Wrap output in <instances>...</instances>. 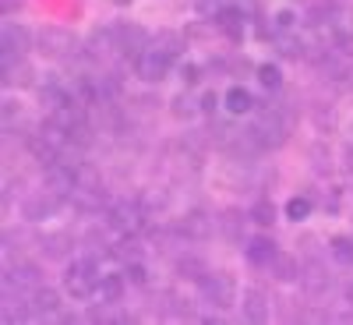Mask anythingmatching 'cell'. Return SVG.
Wrapping results in <instances>:
<instances>
[{
	"label": "cell",
	"instance_id": "1",
	"mask_svg": "<svg viewBox=\"0 0 353 325\" xmlns=\"http://www.w3.org/2000/svg\"><path fill=\"white\" fill-rule=\"evenodd\" d=\"M286 131H290V124H286V117L279 110H261L248 135H254V141L265 145V149H276V145L286 141Z\"/></svg>",
	"mask_w": 353,
	"mask_h": 325
},
{
	"label": "cell",
	"instance_id": "24",
	"mask_svg": "<svg viewBox=\"0 0 353 325\" xmlns=\"http://www.w3.org/2000/svg\"><path fill=\"white\" fill-rule=\"evenodd\" d=\"M251 219L258 223V226H269L272 219H276V209H272V201H254V209H251Z\"/></svg>",
	"mask_w": 353,
	"mask_h": 325
},
{
	"label": "cell",
	"instance_id": "4",
	"mask_svg": "<svg viewBox=\"0 0 353 325\" xmlns=\"http://www.w3.org/2000/svg\"><path fill=\"white\" fill-rule=\"evenodd\" d=\"M170 61H173V57L166 53V50H141L138 53V78L141 81H163L166 75H170Z\"/></svg>",
	"mask_w": 353,
	"mask_h": 325
},
{
	"label": "cell",
	"instance_id": "39",
	"mask_svg": "<svg viewBox=\"0 0 353 325\" xmlns=\"http://www.w3.org/2000/svg\"><path fill=\"white\" fill-rule=\"evenodd\" d=\"M350 135H353V124H350Z\"/></svg>",
	"mask_w": 353,
	"mask_h": 325
},
{
	"label": "cell",
	"instance_id": "35",
	"mask_svg": "<svg viewBox=\"0 0 353 325\" xmlns=\"http://www.w3.org/2000/svg\"><path fill=\"white\" fill-rule=\"evenodd\" d=\"M11 113L18 117V103H11V99H8V103H4V121H11Z\"/></svg>",
	"mask_w": 353,
	"mask_h": 325
},
{
	"label": "cell",
	"instance_id": "2",
	"mask_svg": "<svg viewBox=\"0 0 353 325\" xmlns=\"http://www.w3.org/2000/svg\"><path fill=\"white\" fill-rule=\"evenodd\" d=\"M96 286H99V276H96V262H92V258H81V262H74L71 269H68V276H64V290L71 293L74 301L92 297Z\"/></svg>",
	"mask_w": 353,
	"mask_h": 325
},
{
	"label": "cell",
	"instance_id": "27",
	"mask_svg": "<svg viewBox=\"0 0 353 325\" xmlns=\"http://www.w3.org/2000/svg\"><path fill=\"white\" fill-rule=\"evenodd\" d=\"M128 279H131L134 286H145V283H149V273H145L141 262H128Z\"/></svg>",
	"mask_w": 353,
	"mask_h": 325
},
{
	"label": "cell",
	"instance_id": "26",
	"mask_svg": "<svg viewBox=\"0 0 353 325\" xmlns=\"http://www.w3.org/2000/svg\"><path fill=\"white\" fill-rule=\"evenodd\" d=\"M176 269H181V273H184L188 279H201V276H205V265H201L198 258H191V255L176 262Z\"/></svg>",
	"mask_w": 353,
	"mask_h": 325
},
{
	"label": "cell",
	"instance_id": "34",
	"mask_svg": "<svg viewBox=\"0 0 353 325\" xmlns=\"http://www.w3.org/2000/svg\"><path fill=\"white\" fill-rule=\"evenodd\" d=\"M46 251H50V255H64V237H53Z\"/></svg>",
	"mask_w": 353,
	"mask_h": 325
},
{
	"label": "cell",
	"instance_id": "23",
	"mask_svg": "<svg viewBox=\"0 0 353 325\" xmlns=\"http://www.w3.org/2000/svg\"><path fill=\"white\" fill-rule=\"evenodd\" d=\"M184 233H191V237H205L209 233V219H205L201 213H191L188 219H184V226H181Z\"/></svg>",
	"mask_w": 353,
	"mask_h": 325
},
{
	"label": "cell",
	"instance_id": "7",
	"mask_svg": "<svg viewBox=\"0 0 353 325\" xmlns=\"http://www.w3.org/2000/svg\"><path fill=\"white\" fill-rule=\"evenodd\" d=\"M39 46H43V53H50V57H61V53H71L74 36L64 32V28H43V32H39Z\"/></svg>",
	"mask_w": 353,
	"mask_h": 325
},
{
	"label": "cell",
	"instance_id": "8",
	"mask_svg": "<svg viewBox=\"0 0 353 325\" xmlns=\"http://www.w3.org/2000/svg\"><path fill=\"white\" fill-rule=\"evenodd\" d=\"M32 78H36V68L25 61H14L11 50H4V81L8 85H32Z\"/></svg>",
	"mask_w": 353,
	"mask_h": 325
},
{
	"label": "cell",
	"instance_id": "31",
	"mask_svg": "<svg viewBox=\"0 0 353 325\" xmlns=\"http://www.w3.org/2000/svg\"><path fill=\"white\" fill-rule=\"evenodd\" d=\"M276 21H279V32H290V28H293V14H290V11H279Z\"/></svg>",
	"mask_w": 353,
	"mask_h": 325
},
{
	"label": "cell",
	"instance_id": "11",
	"mask_svg": "<svg viewBox=\"0 0 353 325\" xmlns=\"http://www.w3.org/2000/svg\"><path fill=\"white\" fill-rule=\"evenodd\" d=\"M329 28H332V36H336V43H339V46H350V43H353V11L339 8V11L332 14Z\"/></svg>",
	"mask_w": 353,
	"mask_h": 325
},
{
	"label": "cell",
	"instance_id": "25",
	"mask_svg": "<svg viewBox=\"0 0 353 325\" xmlns=\"http://www.w3.org/2000/svg\"><path fill=\"white\" fill-rule=\"evenodd\" d=\"M117 39H121V50H128V43L134 50V46L145 43V32H141V28H117Z\"/></svg>",
	"mask_w": 353,
	"mask_h": 325
},
{
	"label": "cell",
	"instance_id": "12",
	"mask_svg": "<svg viewBox=\"0 0 353 325\" xmlns=\"http://www.w3.org/2000/svg\"><path fill=\"white\" fill-rule=\"evenodd\" d=\"M96 293H99V304H121V297H124V279H121V276H99Z\"/></svg>",
	"mask_w": 353,
	"mask_h": 325
},
{
	"label": "cell",
	"instance_id": "36",
	"mask_svg": "<svg viewBox=\"0 0 353 325\" xmlns=\"http://www.w3.org/2000/svg\"><path fill=\"white\" fill-rule=\"evenodd\" d=\"M346 301H350V308H353V286L346 290Z\"/></svg>",
	"mask_w": 353,
	"mask_h": 325
},
{
	"label": "cell",
	"instance_id": "29",
	"mask_svg": "<svg viewBox=\"0 0 353 325\" xmlns=\"http://www.w3.org/2000/svg\"><path fill=\"white\" fill-rule=\"evenodd\" d=\"M181 81H184V85H198V68H194V64H184V68H181Z\"/></svg>",
	"mask_w": 353,
	"mask_h": 325
},
{
	"label": "cell",
	"instance_id": "14",
	"mask_svg": "<svg viewBox=\"0 0 353 325\" xmlns=\"http://www.w3.org/2000/svg\"><path fill=\"white\" fill-rule=\"evenodd\" d=\"M272 273H276V279H283V283H293V279H301V265H297V258L279 255V258L272 262Z\"/></svg>",
	"mask_w": 353,
	"mask_h": 325
},
{
	"label": "cell",
	"instance_id": "15",
	"mask_svg": "<svg viewBox=\"0 0 353 325\" xmlns=\"http://www.w3.org/2000/svg\"><path fill=\"white\" fill-rule=\"evenodd\" d=\"M251 106H254V99H251V92H248V88L233 85L230 92H226V110H230V113H248Z\"/></svg>",
	"mask_w": 353,
	"mask_h": 325
},
{
	"label": "cell",
	"instance_id": "21",
	"mask_svg": "<svg viewBox=\"0 0 353 325\" xmlns=\"http://www.w3.org/2000/svg\"><path fill=\"white\" fill-rule=\"evenodd\" d=\"M286 216H290L293 223L307 219V216H311V198H290V201H286Z\"/></svg>",
	"mask_w": 353,
	"mask_h": 325
},
{
	"label": "cell",
	"instance_id": "17",
	"mask_svg": "<svg viewBox=\"0 0 353 325\" xmlns=\"http://www.w3.org/2000/svg\"><path fill=\"white\" fill-rule=\"evenodd\" d=\"M8 279L14 286H36L39 283V269H36V265H18V269L8 273Z\"/></svg>",
	"mask_w": 353,
	"mask_h": 325
},
{
	"label": "cell",
	"instance_id": "3",
	"mask_svg": "<svg viewBox=\"0 0 353 325\" xmlns=\"http://www.w3.org/2000/svg\"><path fill=\"white\" fill-rule=\"evenodd\" d=\"M198 283H201V297L212 308H230L233 301H237V283H233L226 273H205Z\"/></svg>",
	"mask_w": 353,
	"mask_h": 325
},
{
	"label": "cell",
	"instance_id": "10",
	"mask_svg": "<svg viewBox=\"0 0 353 325\" xmlns=\"http://www.w3.org/2000/svg\"><path fill=\"white\" fill-rule=\"evenodd\" d=\"M244 315H248V322H269V297L258 286L244 290Z\"/></svg>",
	"mask_w": 353,
	"mask_h": 325
},
{
	"label": "cell",
	"instance_id": "30",
	"mask_svg": "<svg viewBox=\"0 0 353 325\" xmlns=\"http://www.w3.org/2000/svg\"><path fill=\"white\" fill-rule=\"evenodd\" d=\"M121 248H124V251H121V258H131V262L138 258V241H134V237H128Z\"/></svg>",
	"mask_w": 353,
	"mask_h": 325
},
{
	"label": "cell",
	"instance_id": "32",
	"mask_svg": "<svg viewBox=\"0 0 353 325\" xmlns=\"http://www.w3.org/2000/svg\"><path fill=\"white\" fill-rule=\"evenodd\" d=\"M216 103H219V99H216V92L201 96V110H205V113H212V110H216Z\"/></svg>",
	"mask_w": 353,
	"mask_h": 325
},
{
	"label": "cell",
	"instance_id": "18",
	"mask_svg": "<svg viewBox=\"0 0 353 325\" xmlns=\"http://www.w3.org/2000/svg\"><path fill=\"white\" fill-rule=\"evenodd\" d=\"M68 145H74V149H88V145H92V128H88L85 121L71 124V131H68Z\"/></svg>",
	"mask_w": 353,
	"mask_h": 325
},
{
	"label": "cell",
	"instance_id": "16",
	"mask_svg": "<svg viewBox=\"0 0 353 325\" xmlns=\"http://www.w3.org/2000/svg\"><path fill=\"white\" fill-rule=\"evenodd\" d=\"M216 21H219V28H223L230 39H241V36H244V25H241V14H237V11H219Z\"/></svg>",
	"mask_w": 353,
	"mask_h": 325
},
{
	"label": "cell",
	"instance_id": "20",
	"mask_svg": "<svg viewBox=\"0 0 353 325\" xmlns=\"http://www.w3.org/2000/svg\"><path fill=\"white\" fill-rule=\"evenodd\" d=\"M332 258L339 262V265H353V241L350 237H332Z\"/></svg>",
	"mask_w": 353,
	"mask_h": 325
},
{
	"label": "cell",
	"instance_id": "6",
	"mask_svg": "<svg viewBox=\"0 0 353 325\" xmlns=\"http://www.w3.org/2000/svg\"><path fill=\"white\" fill-rule=\"evenodd\" d=\"M141 219H145V213H141L138 201H117L113 209H110V226L124 230V233H138L141 230Z\"/></svg>",
	"mask_w": 353,
	"mask_h": 325
},
{
	"label": "cell",
	"instance_id": "9",
	"mask_svg": "<svg viewBox=\"0 0 353 325\" xmlns=\"http://www.w3.org/2000/svg\"><path fill=\"white\" fill-rule=\"evenodd\" d=\"M276 258H279V251H276V244H272L269 237H254V241L248 244V262L258 265V269H272Z\"/></svg>",
	"mask_w": 353,
	"mask_h": 325
},
{
	"label": "cell",
	"instance_id": "38",
	"mask_svg": "<svg viewBox=\"0 0 353 325\" xmlns=\"http://www.w3.org/2000/svg\"><path fill=\"white\" fill-rule=\"evenodd\" d=\"M350 85H353V71H350Z\"/></svg>",
	"mask_w": 353,
	"mask_h": 325
},
{
	"label": "cell",
	"instance_id": "5",
	"mask_svg": "<svg viewBox=\"0 0 353 325\" xmlns=\"http://www.w3.org/2000/svg\"><path fill=\"white\" fill-rule=\"evenodd\" d=\"M46 191L53 198H71L78 191V173L68 163H50L46 166Z\"/></svg>",
	"mask_w": 353,
	"mask_h": 325
},
{
	"label": "cell",
	"instance_id": "19",
	"mask_svg": "<svg viewBox=\"0 0 353 325\" xmlns=\"http://www.w3.org/2000/svg\"><path fill=\"white\" fill-rule=\"evenodd\" d=\"M25 46H28V32H25L21 25H8V28H4V50H14V53H18V50H25Z\"/></svg>",
	"mask_w": 353,
	"mask_h": 325
},
{
	"label": "cell",
	"instance_id": "28",
	"mask_svg": "<svg viewBox=\"0 0 353 325\" xmlns=\"http://www.w3.org/2000/svg\"><path fill=\"white\" fill-rule=\"evenodd\" d=\"M279 46H283V57H301V43L297 39H283L279 36Z\"/></svg>",
	"mask_w": 353,
	"mask_h": 325
},
{
	"label": "cell",
	"instance_id": "33",
	"mask_svg": "<svg viewBox=\"0 0 353 325\" xmlns=\"http://www.w3.org/2000/svg\"><path fill=\"white\" fill-rule=\"evenodd\" d=\"M191 110H194V106H191L188 99H176V117H191Z\"/></svg>",
	"mask_w": 353,
	"mask_h": 325
},
{
	"label": "cell",
	"instance_id": "37",
	"mask_svg": "<svg viewBox=\"0 0 353 325\" xmlns=\"http://www.w3.org/2000/svg\"><path fill=\"white\" fill-rule=\"evenodd\" d=\"M113 4H128V0H113Z\"/></svg>",
	"mask_w": 353,
	"mask_h": 325
},
{
	"label": "cell",
	"instance_id": "22",
	"mask_svg": "<svg viewBox=\"0 0 353 325\" xmlns=\"http://www.w3.org/2000/svg\"><path fill=\"white\" fill-rule=\"evenodd\" d=\"M258 81H261L265 88H272V92H276V88L283 85V75H279L276 64H261V68H258Z\"/></svg>",
	"mask_w": 353,
	"mask_h": 325
},
{
	"label": "cell",
	"instance_id": "13",
	"mask_svg": "<svg viewBox=\"0 0 353 325\" xmlns=\"http://www.w3.org/2000/svg\"><path fill=\"white\" fill-rule=\"evenodd\" d=\"M57 308H61V293L50 290V286H39L32 293V311L36 315H57Z\"/></svg>",
	"mask_w": 353,
	"mask_h": 325
}]
</instances>
